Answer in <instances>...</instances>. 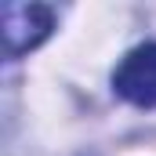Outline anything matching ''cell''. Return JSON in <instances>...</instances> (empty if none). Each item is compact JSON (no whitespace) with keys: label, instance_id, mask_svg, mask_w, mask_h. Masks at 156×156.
<instances>
[{"label":"cell","instance_id":"obj_2","mask_svg":"<svg viewBox=\"0 0 156 156\" xmlns=\"http://www.w3.org/2000/svg\"><path fill=\"white\" fill-rule=\"evenodd\" d=\"M113 91L131 105H156V44H142L123 55L113 73Z\"/></svg>","mask_w":156,"mask_h":156},{"label":"cell","instance_id":"obj_1","mask_svg":"<svg viewBox=\"0 0 156 156\" xmlns=\"http://www.w3.org/2000/svg\"><path fill=\"white\" fill-rule=\"evenodd\" d=\"M51 29H55V11L47 4H18V0L4 4V55L7 58L33 51L37 44L51 37Z\"/></svg>","mask_w":156,"mask_h":156}]
</instances>
